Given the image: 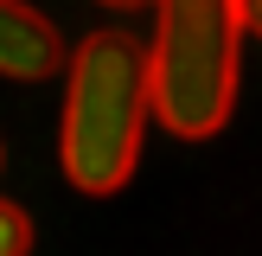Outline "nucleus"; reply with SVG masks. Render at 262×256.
<instances>
[{
  "label": "nucleus",
  "mask_w": 262,
  "mask_h": 256,
  "mask_svg": "<svg viewBox=\"0 0 262 256\" xmlns=\"http://www.w3.org/2000/svg\"><path fill=\"white\" fill-rule=\"evenodd\" d=\"M64 32L51 13H38L32 0H0V77L7 83H38V77L64 71Z\"/></svg>",
  "instance_id": "obj_3"
},
{
  "label": "nucleus",
  "mask_w": 262,
  "mask_h": 256,
  "mask_svg": "<svg viewBox=\"0 0 262 256\" xmlns=\"http://www.w3.org/2000/svg\"><path fill=\"white\" fill-rule=\"evenodd\" d=\"M147 77L154 122L179 141H211L237 109L243 77V0H154Z\"/></svg>",
  "instance_id": "obj_2"
},
{
  "label": "nucleus",
  "mask_w": 262,
  "mask_h": 256,
  "mask_svg": "<svg viewBox=\"0 0 262 256\" xmlns=\"http://www.w3.org/2000/svg\"><path fill=\"white\" fill-rule=\"evenodd\" d=\"M154 128V77L147 45L128 26H96L64 58V109H58V166L83 199H115L135 179Z\"/></svg>",
  "instance_id": "obj_1"
},
{
  "label": "nucleus",
  "mask_w": 262,
  "mask_h": 256,
  "mask_svg": "<svg viewBox=\"0 0 262 256\" xmlns=\"http://www.w3.org/2000/svg\"><path fill=\"white\" fill-rule=\"evenodd\" d=\"M32 250V218L13 199H0V256H26Z\"/></svg>",
  "instance_id": "obj_4"
},
{
  "label": "nucleus",
  "mask_w": 262,
  "mask_h": 256,
  "mask_svg": "<svg viewBox=\"0 0 262 256\" xmlns=\"http://www.w3.org/2000/svg\"><path fill=\"white\" fill-rule=\"evenodd\" d=\"M243 32L262 38V0H243Z\"/></svg>",
  "instance_id": "obj_5"
},
{
  "label": "nucleus",
  "mask_w": 262,
  "mask_h": 256,
  "mask_svg": "<svg viewBox=\"0 0 262 256\" xmlns=\"http://www.w3.org/2000/svg\"><path fill=\"white\" fill-rule=\"evenodd\" d=\"M96 7H109V13H135V7H154V0H96Z\"/></svg>",
  "instance_id": "obj_6"
}]
</instances>
